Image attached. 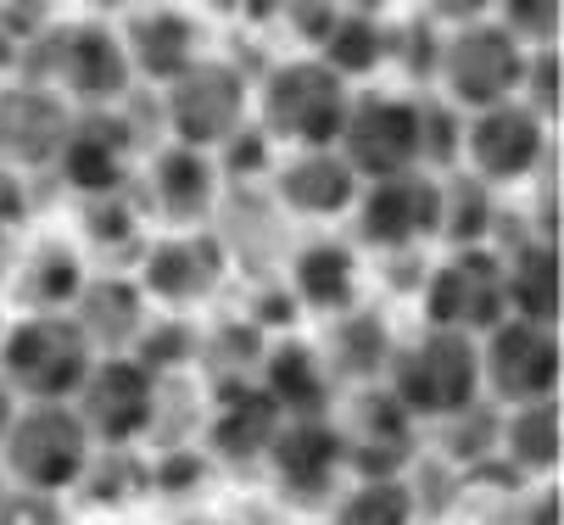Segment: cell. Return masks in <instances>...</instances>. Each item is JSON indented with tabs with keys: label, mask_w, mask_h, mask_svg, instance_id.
Segmentation results:
<instances>
[{
	"label": "cell",
	"mask_w": 564,
	"mask_h": 525,
	"mask_svg": "<svg viewBox=\"0 0 564 525\" xmlns=\"http://www.w3.org/2000/svg\"><path fill=\"white\" fill-rule=\"evenodd\" d=\"M380 386L409 408L420 425L464 414L469 403H480V352H475V336L447 330V325H420L414 336H402L391 347Z\"/></svg>",
	"instance_id": "6da1fadb"
},
{
	"label": "cell",
	"mask_w": 564,
	"mask_h": 525,
	"mask_svg": "<svg viewBox=\"0 0 564 525\" xmlns=\"http://www.w3.org/2000/svg\"><path fill=\"white\" fill-rule=\"evenodd\" d=\"M391 29V56L402 73H409L414 85H431V73H436V45H442V23H431L425 12L409 18V23H386Z\"/></svg>",
	"instance_id": "f35d334b"
},
{
	"label": "cell",
	"mask_w": 564,
	"mask_h": 525,
	"mask_svg": "<svg viewBox=\"0 0 564 525\" xmlns=\"http://www.w3.org/2000/svg\"><path fill=\"white\" fill-rule=\"evenodd\" d=\"M330 525H420V503H414L409 475L347 481L330 503Z\"/></svg>",
	"instance_id": "1f68e13d"
},
{
	"label": "cell",
	"mask_w": 564,
	"mask_h": 525,
	"mask_svg": "<svg viewBox=\"0 0 564 525\" xmlns=\"http://www.w3.org/2000/svg\"><path fill=\"white\" fill-rule=\"evenodd\" d=\"M247 319L263 330V336H285V330H296L302 325V308H296V296H291V285H263L258 296H252V308H247Z\"/></svg>",
	"instance_id": "b9f144b4"
},
{
	"label": "cell",
	"mask_w": 564,
	"mask_h": 525,
	"mask_svg": "<svg viewBox=\"0 0 564 525\" xmlns=\"http://www.w3.org/2000/svg\"><path fill=\"white\" fill-rule=\"evenodd\" d=\"M336 152L352 163L358 179H386L402 168H420V96L352 90Z\"/></svg>",
	"instance_id": "9a60e30c"
},
{
	"label": "cell",
	"mask_w": 564,
	"mask_h": 525,
	"mask_svg": "<svg viewBox=\"0 0 564 525\" xmlns=\"http://www.w3.org/2000/svg\"><path fill=\"white\" fill-rule=\"evenodd\" d=\"M129 67H134V85H169L174 73H185L202 56V23L180 7H140L123 29H118Z\"/></svg>",
	"instance_id": "d4e9b609"
},
{
	"label": "cell",
	"mask_w": 564,
	"mask_h": 525,
	"mask_svg": "<svg viewBox=\"0 0 564 525\" xmlns=\"http://www.w3.org/2000/svg\"><path fill=\"white\" fill-rule=\"evenodd\" d=\"M263 470H269L280 503L307 508V514L330 508L336 492L347 486V441H341L336 408L330 414H285L263 453Z\"/></svg>",
	"instance_id": "ba28073f"
},
{
	"label": "cell",
	"mask_w": 564,
	"mask_h": 525,
	"mask_svg": "<svg viewBox=\"0 0 564 525\" xmlns=\"http://www.w3.org/2000/svg\"><path fill=\"white\" fill-rule=\"evenodd\" d=\"M352 247L369 258H414L436 241L442 218V174L431 168H402L386 179H364L352 201Z\"/></svg>",
	"instance_id": "52a82bcc"
},
{
	"label": "cell",
	"mask_w": 564,
	"mask_h": 525,
	"mask_svg": "<svg viewBox=\"0 0 564 525\" xmlns=\"http://www.w3.org/2000/svg\"><path fill=\"white\" fill-rule=\"evenodd\" d=\"M492 18L520 40V45H558V0H492Z\"/></svg>",
	"instance_id": "60d3db41"
},
{
	"label": "cell",
	"mask_w": 564,
	"mask_h": 525,
	"mask_svg": "<svg viewBox=\"0 0 564 525\" xmlns=\"http://www.w3.org/2000/svg\"><path fill=\"white\" fill-rule=\"evenodd\" d=\"M196 325L185 319V314H163V319H145V330L134 336V358L151 369V374H191L196 369Z\"/></svg>",
	"instance_id": "d590c367"
},
{
	"label": "cell",
	"mask_w": 564,
	"mask_h": 525,
	"mask_svg": "<svg viewBox=\"0 0 564 525\" xmlns=\"http://www.w3.org/2000/svg\"><path fill=\"white\" fill-rule=\"evenodd\" d=\"M436 430H442V464L453 470H480L498 459V414L487 408V397L453 419H436Z\"/></svg>",
	"instance_id": "e575fe53"
},
{
	"label": "cell",
	"mask_w": 564,
	"mask_h": 525,
	"mask_svg": "<svg viewBox=\"0 0 564 525\" xmlns=\"http://www.w3.org/2000/svg\"><path fill=\"white\" fill-rule=\"evenodd\" d=\"M90 363H96V347L67 308L62 314H18L0 330V381L23 403H73Z\"/></svg>",
	"instance_id": "277c9868"
},
{
	"label": "cell",
	"mask_w": 564,
	"mask_h": 525,
	"mask_svg": "<svg viewBox=\"0 0 564 525\" xmlns=\"http://www.w3.org/2000/svg\"><path fill=\"white\" fill-rule=\"evenodd\" d=\"M531 492L520 497V519L525 525H558V475L553 481H525Z\"/></svg>",
	"instance_id": "ee69618b"
},
{
	"label": "cell",
	"mask_w": 564,
	"mask_h": 525,
	"mask_svg": "<svg viewBox=\"0 0 564 525\" xmlns=\"http://www.w3.org/2000/svg\"><path fill=\"white\" fill-rule=\"evenodd\" d=\"M85 274H90L85 252H78L73 241H40L12 269V308L18 314H62V308H73Z\"/></svg>",
	"instance_id": "83f0119b"
},
{
	"label": "cell",
	"mask_w": 564,
	"mask_h": 525,
	"mask_svg": "<svg viewBox=\"0 0 564 525\" xmlns=\"http://www.w3.org/2000/svg\"><path fill=\"white\" fill-rule=\"evenodd\" d=\"M73 492H90L96 503L123 508V503H134V497L151 492V459H140L134 447H96L85 481H78Z\"/></svg>",
	"instance_id": "836d02e7"
},
{
	"label": "cell",
	"mask_w": 564,
	"mask_h": 525,
	"mask_svg": "<svg viewBox=\"0 0 564 525\" xmlns=\"http://www.w3.org/2000/svg\"><path fill=\"white\" fill-rule=\"evenodd\" d=\"M498 464L520 481H553L564 464V408L558 397L514 403L498 414Z\"/></svg>",
	"instance_id": "4316f807"
},
{
	"label": "cell",
	"mask_w": 564,
	"mask_h": 525,
	"mask_svg": "<svg viewBox=\"0 0 564 525\" xmlns=\"http://www.w3.org/2000/svg\"><path fill=\"white\" fill-rule=\"evenodd\" d=\"M258 386L274 397L280 414H330L341 403V386L330 381L318 347L307 336H296V330L269 336V347L258 358Z\"/></svg>",
	"instance_id": "7402d4cb"
},
{
	"label": "cell",
	"mask_w": 564,
	"mask_h": 525,
	"mask_svg": "<svg viewBox=\"0 0 564 525\" xmlns=\"http://www.w3.org/2000/svg\"><path fill=\"white\" fill-rule=\"evenodd\" d=\"M56 96H67L73 107H112L134 90V67L129 51L118 40V29L107 23H73L51 40V79Z\"/></svg>",
	"instance_id": "ac0fdd59"
},
{
	"label": "cell",
	"mask_w": 564,
	"mask_h": 525,
	"mask_svg": "<svg viewBox=\"0 0 564 525\" xmlns=\"http://www.w3.org/2000/svg\"><path fill=\"white\" fill-rule=\"evenodd\" d=\"M475 352H480V397L492 408L542 403V397H558V386H564L558 325L503 314L492 330L475 336Z\"/></svg>",
	"instance_id": "8992f818"
},
{
	"label": "cell",
	"mask_w": 564,
	"mask_h": 525,
	"mask_svg": "<svg viewBox=\"0 0 564 525\" xmlns=\"http://www.w3.org/2000/svg\"><path fill=\"white\" fill-rule=\"evenodd\" d=\"M129 274L151 296V308L191 314V308L213 303V296L224 291V280H229V247L207 230V223H196V230H169V236L145 241V252H140V263Z\"/></svg>",
	"instance_id": "5bb4252c"
},
{
	"label": "cell",
	"mask_w": 564,
	"mask_h": 525,
	"mask_svg": "<svg viewBox=\"0 0 564 525\" xmlns=\"http://www.w3.org/2000/svg\"><path fill=\"white\" fill-rule=\"evenodd\" d=\"M458 145H464V112L442 96H420V168L431 174L458 168Z\"/></svg>",
	"instance_id": "8d00e7d4"
},
{
	"label": "cell",
	"mask_w": 564,
	"mask_h": 525,
	"mask_svg": "<svg viewBox=\"0 0 564 525\" xmlns=\"http://www.w3.org/2000/svg\"><path fill=\"white\" fill-rule=\"evenodd\" d=\"M213 163H218V179H235V185H247V179H269L274 168V140L247 118L229 140L213 145Z\"/></svg>",
	"instance_id": "74e56055"
},
{
	"label": "cell",
	"mask_w": 564,
	"mask_h": 525,
	"mask_svg": "<svg viewBox=\"0 0 564 525\" xmlns=\"http://www.w3.org/2000/svg\"><path fill=\"white\" fill-rule=\"evenodd\" d=\"M341 7H352V12H391L397 0H341Z\"/></svg>",
	"instance_id": "7dc6e473"
},
{
	"label": "cell",
	"mask_w": 564,
	"mask_h": 525,
	"mask_svg": "<svg viewBox=\"0 0 564 525\" xmlns=\"http://www.w3.org/2000/svg\"><path fill=\"white\" fill-rule=\"evenodd\" d=\"M336 425H341V441H347V481L409 475V464L420 459V419L380 381L347 386V403H336Z\"/></svg>",
	"instance_id": "2e32d148"
},
{
	"label": "cell",
	"mask_w": 564,
	"mask_h": 525,
	"mask_svg": "<svg viewBox=\"0 0 564 525\" xmlns=\"http://www.w3.org/2000/svg\"><path fill=\"white\" fill-rule=\"evenodd\" d=\"M269 336L240 314L224 325H207L196 336V369H207L218 386H240V381H258V358H263Z\"/></svg>",
	"instance_id": "d6a6232c"
},
{
	"label": "cell",
	"mask_w": 564,
	"mask_h": 525,
	"mask_svg": "<svg viewBox=\"0 0 564 525\" xmlns=\"http://www.w3.org/2000/svg\"><path fill=\"white\" fill-rule=\"evenodd\" d=\"M503 314H509L503 258L492 247H453L420 280V319L425 325H447V330L480 336V330H492Z\"/></svg>",
	"instance_id": "4fadbf2b"
},
{
	"label": "cell",
	"mask_w": 564,
	"mask_h": 525,
	"mask_svg": "<svg viewBox=\"0 0 564 525\" xmlns=\"http://www.w3.org/2000/svg\"><path fill=\"white\" fill-rule=\"evenodd\" d=\"M73 101L51 85H12L0 90V157L12 168H45L62 145Z\"/></svg>",
	"instance_id": "cb8c5ba5"
},
{
	"label": "cell",
	"mask_w": 564,
	"mask_h": 525,
	"mask_svg": "<svg viewBox=\"0 0 564 525\" xmlns=\"http://www.w3.org/2000/svg\"><path fill=\"white\" fill-rule=\"evenodd\" d=\"M520 101L531 112H542L547 123H558L564 107V79H558V45H531L525 51V73H520Z\"/></svg>",
	"instance_id": "ab89813d"
},
{
	"label": "cell",
	"mask_w": 564,
	"mask_h": 525,
	"mask_svg": "<svg viewBox=\"0 0 564 525\" xmlns=\"http://www.w3.org/2000/svg\"><path fill=\"white\" fill-rule=\"evenodd\" d=\"M285 285L296 296L302 319H336L364 303V252L341 236H313L291 252Z\"/></svg>",
	"instance_id": "ffe728a7"
},
{
	"label": "cell",
	"mask_w": 564,
	"mask_h": 525,
	"mask_svg": "<svg viewBox=\"0 0 564 525\" xmlns=\"http://www.w3.org/2000/svg\"><path fill=\"white\" fill-rule=\"evenodd\" d=\"M56 179L78 196H107L123 190L140 174V129L112 107H78L62 129V145L51 157Z\"/></svg>",
	"instance_id": "7c38bea8"
},
{
	"label": "cell",
	"mask_w": 564,
	"mask_h": 525,
	"mask_svg": "<svg viewBox=\"0 0 564 525\" xmlns=\"http://www.w3.org/2000/svg\"><path fill=\"white\" fill-rule=\"evenodd\" d=\"M425 18L442 23V29H458V23H475V18H492V0H425Z\"/></svg>",
	"instance_id": "f6af8a7d"
},
{
	"label": "cell",
	"mask_w": 564,
	"mask_h": 525,
	"mask_svg": "<svg viewBox=\"0 0 564 525\" xmlns=\"http://www.w3.org/2000/svg\"><path fill=\"white\" fill-rule=\"evenodd\" d=\"M180 525H229V519H207V514H196V519H180Z\"/></svg>",
	"instance_id": "c3c4849f"
},
{
	"label": "cell",
	"mask_w": 564,
	"mask_h": 525,
	"mask_svg": "<svg viewBox=\"0 0 564 525\" xmlns=\"http://www.w3.org/2000/svg\"><path fill=\"white\" fill-rule=\"evenodd\" d=\"M7 492H12V486H7V475H0V514H7Z\"/></svg>",
	"instance_id": "681fc988"
},
{
	"label": "cell",
	"mask_w": 564,
	"mask_h": 525,
	"mask_svg": "<svg viewBox=\"0 0 564 525\" xmlns=\"http://www.w3.org/2000/svg\"><path fill=\"white\" fill-rule=\"evenodd\" d=\"M280 408L274 397L258 386V381H240V386H218V403L213 414L202 419V447L213 464H229V470H258L269 441L280 430Z\"/></svg>",
	"instance_id": "44dd1931"
},
{
	"label": "cell",
	"mask_w": 564,
	"mask_h": 525,
	"mask_svg": "<svg viewBox=\"0 0 564 525\" xmlns=\"http://www.w3.org/2000/svg\"><path fill=\"white\" fill-rule=\"evenodd\" d=\"M313 56H325V62L341 73L347 85L375 79V73L386 67V56H391V29H386V12H352V7H341V12L330 18V29L318 34Z\"/></svg>",
	"instance_id": "f546056e"
},
{
	"label": "cell",
	"mask_w": 564,
	"mask_h": 525,
	"mask_svg": "<svg viewBox=\"0 0 564 525\" xmlns=\"http://www.w3.org/2000/svg\"><path fill=\"white\" fill-rule=\"evenodd\" d=\"M18 403H23V397H18V392H12L7 381H0V436H7V425H12V414H18Z\"/></svg>",
	"instance_id": "bcb514c9"
},
{
	"label": "cell",
	"mask_w": 564,
	"mask_h": 525,
	"mask_svg": "<svg viewBox=\"0 0 564 525\" xmlns=\"http://www.w3.org/2000/svg\"><path fill=\"white\" fill-rule=\"evenodd\" d=\"M207 7L229 23H247V29H263V23H280V7L285 0H207Z\"/></svg>",
	"instance_id": "7bdbcfd3"
},
{
	"label": "cell",
	"mask_w": 564,
	"mask_h": 525,
	"mask_svg": "<svg viewBox=\"0 0 564 525\" xmlns=\"http://www.w3.org/2000/svg\"><path fill=\"white\" fill-rule=\"evenodd\" d=\"M247 118H252V79L229 56H207L202 51L185 73H174V79L163 85L169 140H185V145L213 152V145L229 140Z\"/></svg>",
	"instance_id": "9c48e42d"
},
{
	"label": "cell",
	"mask_w": 564,
	"mask_h": 525,
	"mask_svg": "<svg viewBox=\"0 0 564 525\" xmlns=\"http://www.w3.org/2000/svg\"><path fill=\"white\" fill-rule=\"evenodd\" d=\"M85 247L107 269H134L145 252V207L134 196V179L107 196H85Z\"/></svg>",
	"instance_id": "f1b7e54d"
},
{
	"label": "cell",
	"mask_w": 564,
	"mask_h": 525,
	"mask_svg": "<svg viewBox=\"0 0 564 525\" xmlns=\"http://www.w3.org/2000/svg\"><path fill=\"white\" fill-rule=\"evenodd\" d=\"M525 51H531V45H520L498 18H475V23L442 29L431 85H436V96L453 101L458 112H480V107H492V101L520 96Z\"/></svg>",
	"instance_id": "5b68a950"
},
{
	"label": "cell",
	"mask_w": 564,
	"mask_h": 525,
	"mask_svg": "<svg viewBox=\"0 0 564 525\" xmlns=\"http://www.w3.org/2000/svg\"><path fill=\"white\" fill-rule=\"evenodd\" d=\"M269 185H274V201L296 218H347L364 179L352 174V163L336 152V145H296V152L274 157L269 168Z\"/></svg>",
	"instance_id": "d6986e66"
},
{
	"label": "cell",
	"mask_w": 564,
	"mask_h": 525,
	"mask_svg": "<svg viewBox=\"0 0 564 525\" xmlns=\"http://www.w3.org/2000/svg\"><path fill=\"white\" fill-rule=\"evenodd\" d=\"M218 163L202 145H185V140H169L145 157V168L134 174V196L140 207L163 223V230H196V223H213L218 212Z\"/></svg>",
	"instance_id": "e0dca14e"
},
{
	"label": "cell",
	"mask_w": 564,
	"mask_h": 525,
	"mask_svg": "<svg viewBox=\"0 0 564 525\" xmlns=\"http://www.w3.org/2000/svg\"><path fill=\"white\" fill-rule=\"evenodd\" d=\"M503 190H492L487 179H475L469 168H447L442 174V218H436V241L453 247H487L492 223H498Z\"/></svg>",
	"instance_id": "4dcf8cb0"
},
{
	"label": "cell",
	"mask_w": 564,
	"mask_h": 525,
	"mask_svg": "<svg viewBox=\"0 0 564 525\" xmlns=\"http://www.w3.org/2000/svg\"><path fill=\"white\" fill-rule=\"evenodd\" d=\"M313 347H318V358H325L330 381L347 392V386H375L380 374H386V358L397 347V330H391V319L380 308H364L358 303V308L325 319V336H318Z\"/></svg>",
	"instance_id": "484cf974"
},
{
	"label": "cell",
	"mask_w": 564,
	"mask_h": 525,
	"mask_svg": "<svg viewBox=\"0 0 564 525\" xmlns=\"http://www.w3.org/2000/svg\"><path fill=\"white\" fill-rule=\"evenodd\" d=\"M67 314L78 319V330L90 336L96 352H129L151 319V296L140 291L129 269H101V274H85Z\"/></svg>",
	"instance_id": "603a6c76"
},
{
	"label": "cell",
	"mask_w": 564,
	"mask_h": 525,
	"mask_svg": "<svg viewBox=\"0 0 564 525\" xmlns=\"http://www.w3.org/2000/svg\"><path fill=\"white\" fill-rule=\"evenodd\" d=\"M156 397H163V374H151L134 352H96L73 408L96 447H140L151 436Z\"/></svg>",
	"instance_id": "8fae6325"
},
{
	"label": "cell",
	"mask_w": 564,
	"mask_h": 525,
	"mask_svg": "<svg viewBox=\"0 0 564 525\" xmlns=\"http://www.w3.org/2000/svg\"><path fill=\"white\" fill-rule=\"evenodd\" d=\"M352 85L325 56H285L252 85V123L274 145H336Z\"/></svg>",
	"instance_id": "7a4b0ae2"
},
{
	"label": "cell",
	"mask_w": 564,
	"mask_h": 525,
	"mask_svg": "<svg viewBox=\"0 0 564 525\" xmlns=\"http://www.w3.org/2000/svg\"><path fill=\"white\" fill-rule=\"evenodd\" d=\"M96 441L73 403H18L7 436H0V475L12 492L67 497L90 470Z\"/></svg>",
	"instance_id": "3957f363"
},
{
	"label": "cell",
	"mask_w": 564,
	"mask_h": 525,
	"mask_svg": "<svg viewBox=\"0 0 564 525\" xmlns=\"http://www.w3.org/2000/svg\"><path fill=\"white\" fill-rule=\"evenodd\" d=\"M547 134H553V123L542 112H531L520 96L492 101V107H480V112H464L458 168H469L475 179H487L492 190H514V185H525V179L542 174Z\"/></svg>",
	"instance_id": "30bf717a"
}]
</instances>
